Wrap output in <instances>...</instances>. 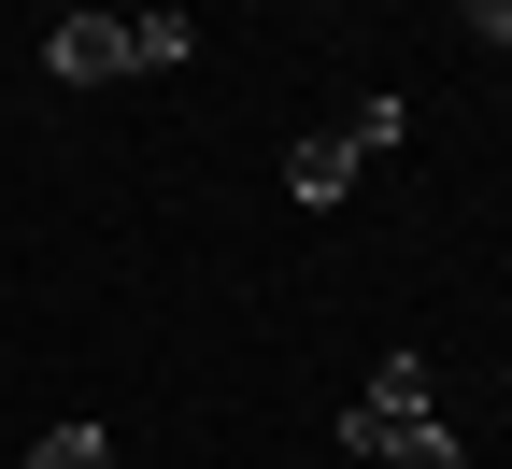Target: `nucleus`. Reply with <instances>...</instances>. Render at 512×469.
Masks as SVG:
<instances>
[{"label": "nucleus", "mask_w": 512, "mask_h": 469, "mask_svg": "<svg viewBox=\"0 0 512 469\" xmlns=\"http://www.w3.org/2000/svg\"><path fill=\"white\" fill-rule=\"evenodd\" d=\"M342 455H370V469H470V455H456V427H441V398H427V356H384V370L356 384Z\"/></svg>", "instance_id": "f257e3e1"}, {"label": "nucleus", "mask_w": 512, "mask_h": 469, "mask_svg": "<svg viewBox=\"0 0 512 469\" xmlns=\"http://www.w3.org/2000/svg\"><path fill=\"white\" fill-rule=\"evenodd\" d=\"M370 143H399V100H356L342 128H313V143L285 157V199H299V214H328V199H356V171H370Z\"/></svg>", "instance_id": "f03ea898"}, {"label": "nucleus", "mask_w": 512, "mask_h": 469, "mask_svg": "<svg viewBox=\"0 0 512 469\" xmlns=\"http://www.w3.org/2000/svg\"><path fill=\"white\" fill-rule=\"evenodd\" d=\"M43 72H57V86H114V72H128V15H57V29H43Z\"/></svg>", "instance_id": "7ed1b4c3"}, {"label": "nucleus", "mask_w": 512, "mask_h": 469, "mask_svg": "<svg viewBox=\"0 0 512 469\" xmlns=\"http://www.w3.org/2000/svg\"><path fill=\"white\" fill-rule=\"evenodd\" d=\"M200 57V15H128V72H185Z\"/></svg>", "instance_id": "20e7f679"}, {"label": "nucleus", "mask_w": 512, "mask_h": 469, "mask_svg": "<svg viewBox=\"0 0 512 469\" xmlns=\"http://www.w3.org/2000/svg\"><path fill=\"white\" fill-rule=\"evenodd\" d=\"M29 469H114V441L72 413V427H43V441H29Z\"/></svg>", "instance_id": "39448f33"}, {"label": "nucleus", "mask_w": 512, "mask_h": 469, "mask_svg": "<svg viewBox=\"0 0 512 469\" xmlns=\"http://www.w3.org/2000/svg\"><path fill=\"white\" fill-rule=\"evenodd\" d=\"M498 384H512V370H498Z\"/></svg>", "instance_id": "423d86ee"}]
</instances>
